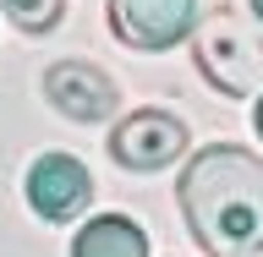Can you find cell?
Instances as JSON below:
<instances>
[{
    "instance_id": "6da1fadb",
    "label": "cell",
    "mask_w": 263,
    "mask_h": 257,
    "mask_svg": "<svg viewBox=\"0 0 263 257\" xmlns=\"http://www.w3.org/2000/svg\"><path fill=\"white\" fill-rule=\"evenodd\" d=\"M181 219L209 257H263V153L209 143L181 170Z\"/></svg>"
},
{
    "instance_id": "7a4b0ae2",
    "label": "cell",
    "mask_w": 263,
    "mask_h": 257,
    "mask_svg": "<svg viewBox=\"0 0 263 257\" xmlns=\"http://www.w3.org/2000/svg\"><path fill=\"white\" fill-rule=\"evenodd\" d=\"M197 71L225 98L263 93V28L252 16H241V6L219 0L197 22Z\"/></svg>"
},
{
    "instance_id": "3957f363",
    "label": "cell",
    "mask_w": 263,
    "mask_h": 257,
    "mask_svg": "<svg viewBox=\"0 0 263 257\" xmlns=\"http://www.w3.org/2000/svg\"><path fill=\"white\" fill-rule=\"evenodd\" d=\"M186 153V121L170 110H132L110 131V159L132 175H154Z\"/></svg>"
},
{
    "instance_id": "277c9868",
    "label": "cell",
    "mask_w": 263,
    "mask_h": 257,
    "mask_svg": "<svg viewBox=\"0 0 263 257\" xmlns=\"http://www.w3.org/2000/svg\"><path fill=\"white\" fill-rule=\"evenodd\" d=\"M197 0H110V33L126 49H176L197 33Z\"/></svg>"
},
{
    "instance_id": "5b68a950",
    "label": "cell",
    "mask_w": 263,
    "mask_h": 257,
    "mask_svg": "<svg viewBox=\"0 0 263 257\" xmlns=\"http://www.w3.org/2000/svg\"><path fill=\"white\" fill-rule=\"evenodd\" d=\"M22 192H28V208L39 213L44 225H66V219H77V213L88 208L93 175H88V164L71 159V153H39V159L28 164Z\"/></svg>"
},
{
    "instance_id": "8992f818",
    "label": "cell",
    "mask_w": 263,
    "mask_h": 257,
    "mask_svg": "<svg viewBox=\"0 0 263 257\" xmlns=\"http://www.w3.org/2000/svg\"><path fill=\"white\" fill-rule=\"evenodd\" d=\"M44 98L66 115V121L99 126V121H110V115H115L121 88H115L110 71H99L93 61H55L44 71Z\"/></svg>"
},
{
    "instance_id": "52a82bcc",
    "label": "cell",
    "mask_w": 263,
    "mask_h": 257,
    "mask_svg": "<svg viewBox=\"0 0 263 257\" xmlns=\"http://www.w3.org/2000/svg\"><path fill=\"white\" fill-rule=\"evenodd\" d=\"M71 257H148V230L126 213H93L71 235Z\"/></svg>"
},
{
    "instance_id": "ba28073f",
    "label": "cell",
    "mask_w": 263,
    "mask_h": 257,
    "mask_svg": "<svg viewBox=\"0 0 263 257\" xmlns=\"http://www.w3.org/2000/svg\"><path fill=\"white\" fill-rule=\"evenodd\" d=\"M0 11L22 33H55L61 16H66V0H0Z\"/></svg>"
},
{
    "instance_id": "9c48e42d",
    "label": "cell",
    "mask_w": 263,
    "mask_h": 257,
    "mask_svg": "<svg viewBox=\"0 0 263 257\" xmlns=\"http://www.w3.org/2000/svg\"><path fill=\"white\" fill-rule=\"evenodd\" d=\"M252 126H258V137H263V93H258V110H252Z\"/></svg>"
},
{
    "instance_id": "30bf717a",
    "label": "cell",
    "mask_w": 263,
    "mask_h": 257,
    "mask_svg": "<svg viewBox=\"0 0 263 257\" xmlns=\"http://www.w3.org/2000/svg\"><path fill=\"white\" fill-rule=\"evenodd\" d=\"M252 11H258V22H263V0H252Z\"/></svg>"
}]
</instances>
